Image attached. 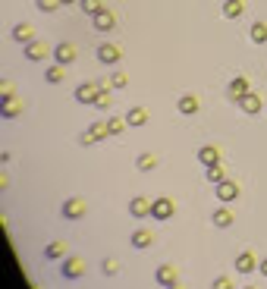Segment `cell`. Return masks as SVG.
Instances as JSON below:
<instances>
[{
    "label": "cell",
    "instance_id": "obj_14",
    "mask_svg": "<svg viewBox=\"0 0 267 289\" xmlns=\"http://www.w3.org/2000/svg\"><path fill=\"white\" fill-rule=\"evenodd\" d=\"M236 104H239V110H242V113H248V116H255V113H261V98H258L255 95V91H248V95H242V98H239L236 101Z\"/></svg>",
    "mask_w": 267,
    "mask_h": 289
},
{
    "label": "cell",
    "instance_id": "obj_17",
    "mask_svg": "<svg viewBox=\"0 0 267 289\" xmlns=\"http://www.w3.org/2000/svg\"><path fill=\"white\" fill-rule=\"evenodd\" d=\"M176 110H179L183 116H195L198 110H201V101H198L195 95H183V98L176 101Z\"/></svg>",
    "mask_w": 267,
    "mask_h": 289
},
{
    "label": "cell",
    "instance_id": "obj_32",
    "mask_svg": "<svg viewBox=\"0 0 267 289\" xmlns=\"http://www.w3.org/2000/svg\"><path fill=\"white\" fill-rule=\"evenodd\" d=\"M107 85H110V88H126V85H129V75L126 72H114V75H110V79H107Z\"/></svg>",
    "mask_w": 267,
    "mask_h": 289
},
{
    "label": "cell",
    "instance_id": "obj_28",
    "mask_svg": "<svg viewBox=\"0 0 267 289\" xmlns=\"http://www.w3.org/2000/svg\"><path fill=\"white\" fill-rule=\"evenodd\" d=\"M135 167H139L142 173H151V170L157 167V157H154V154H148V151H145V154H139V157H135Z\"/></svg>",
    "mask_w": 267,
    "mask_h": 289
},
{
    "label": "cell",
    "instance_id": "obj_19",
    "mask_svg": "<svg viewBox=\"0 0 267 289\" xmlns=\"http://www.w3.org/2000/svg\"><path fill=\"white\" fill-rule=\"evenodd\" d=\"M148 116H151V113H148L145 107H129V110H126V123L132 126V129H142V126L148 123Z\"/></svg>",
    "mask_w": 267,
    "mask_h": 289
},
{
    "label": "cell",
    "instance_id": "obj_10",
    "mask_svg": "<svg viewBox=\"0 0 267 289\" xmlns=\"http://www.w3.org/2000/svg\"><path fill=\"white\" fill-rule=\"evenodd\" d=\"M214 195H217L223 205H229V201H236V198H239V185L232 182V180H223L220 185H214Z\"/></svg>",
    "mask_w": 267,
    "mask_h": 289
},
{
    "label": "cell",
    "instance_id": "obj_34",
    "mask_svg": "<svg viewBox=\"0 0 267 289\" xmlns=\"http://www.w3.org/2000/svg\"><path fill=\"white\" fill-rule=\"evenodd\" d=\"M211 289H236V286H232V280L229 277H214V283H211Z\"/></svg>",
    "mask_w": 267,
    "mask_h": 289
},
{
    "label": "cell",
    "instance_id": "obj_26",
    "mask_svg": "<svg viewBox=\"0 0 267 289\" xmlns=\"http://www.w3.org/2000/svg\"><path fill=\"white\" fill-rule=\"evenodd\" d=\"M248 38H252V44H267V25L264 22H252Z\"/></svg>",
    "mask_w": 267,
    "mask_h": 289
},
{
    "label": "cell",
    "instance_id": "obj_35",
    "mask_svg": "<svg viewBox=\"0 0 267 289\" xmlns=\"http://www.w3.org/2000/svg\"><path fill=\"white\" fill-rule=\"evenodd\" d=\"M107 88H110V85H107ZM107 88H104V91H101V98H98V104H94V107H101V110H107L110 104H114V98H110V91H107Z\"/></svg>",
    "mask_w": 267,
    "mask_h": 289
},
{
    "label": "cell",
    "instance_id": "obj_13",
    "mask_svg": "<svg viewBox=\"0 0 267 289\" xmlns=\"http://www.w3.org/2000/svg\"><path fill=\"white\" fill-rule=\"evenodd\" d=\"M248 91H252V85H248L245 75H236V79L227 85V98H229V101H239L242 95H248Z\"/></svg>",
    "mask_w": 267,
    "mask_h": 289
},
{
    "label": "cell",
    "instance_id": "obj_5",
    "mask_svg": "<svg viewBox=\"0 0 267 289\" xmlns=\"http://www.w3.org/2000/svg\"><path fill=\"white\" fill-rule=\"evenodd\" d=\"M76 57H79V50H76L73 41H60V44L54 47V63H60V66L76 63Z\"/></svg>",
    "mask_w": 267,
    "mask_h": 289
},
{
    "label": "cell",
    "instance_id": "obj_3",
    "mask_svg": "<svg viewBox=\"0 0 267 289\" xmlns=\"http://www.w3.org/2000/svg\"><path fill=\"white\" fill-rule=\"evenodd\" d=\"M151 217L154 220H170V217H176V201L170 198V195H160V198H154V211H151Z\"/></svg>",
    "mask_w": 267,
    "mask_h": 289
},
{
    "label": "cell",
    "instance_id": "obj_6",
    "mask_svg": "<svg viewBox=\"0 0 267 289\" xmlns=\"http://www.w3.org/2000/svg\"><path fill=\"white\" fill-rule=\"evenodd\" d=\"M60 274H63V280H79V277H85V261H82V258H73V254H66Z\"/></svg>",
    "mask_w": 267,
    "mask_h": 289
},
{
    "label": "cell",
    "instance_id": "obj_23",
    "mask_svg": "<svg viewBox=\"0 0 267 289\" xmlns=\"http://www.w3.org/2000/svg\"><path fill=\"white\" fill-rule=\"evenodd\" d=\"M44 258L47 261H63L66 258V242H50V245H44Z\"/></svg>",
    "mask_w": 267,
    "mask_h": 289
},
{
    "label": "cell",
    "instance_id": "obj_20",
    "mask_svg": "<svg viewBox=\"0 0 267 289\" xmlns=\"http://www.w3.org/2000/svg\"><path fill=\"white\" fill-rule=\"evenodd\" d=\"M232 220H236V217L229 214V208H227V205H223V208H217V211L211 214V223L217 226V229H229V226H232Z\"/></svg>",
    "mask_w": 267,
    "mask_h": 289
},
{
    "label": "cell",
    "instance_id": "obj_18",
    "mask_svg": "<svg viewBox=\"0 0 267 289\" xmlns=\"http://www.w3.org/2000/svg\"><path fill=\"white\" fill-rule=\"evenodd\" d=\"M91 22H94V29H98V32H114L116 16H114V13H110L107 6H104V10H101L98 16H91Z\"/></svg>",
    "mask_w": 267,
    "mask_h": 289
},
{
    "label": "cell",
    "instance_id": "obj_27",
    "mask_svg": "<svg viewBox=\"0 0 267 289\" xmlns=\"http://www.w3.org/2000/svg\"><path fill=\"white\" fill-rule=\"evenodd\" d=\"M44 79H47L50 85H60V82L66 79V70H63L60 63H54V66H47V70H44Z\"/></svg>",
    "mask_w": 267,
    "mask_h": 289
},
{
    "label": "cell",
    "instance_id": "obj_9",
    "mask_svg": "<svg viewBox=\"0 0 267 289\" xmlns=\"http://www.w3.org/2000/svg\"><path fill=\"white\" fill-rule=\"evenodd\" d=\"M154 280H157V286L170 289V286H176V283H179V270H176L173 264H160L157 270H154Z\"/></svg>",
    "mask_w": 267,
    "mask_h": 289
},
{
    "label": "cell",
    "instance_id": "obj_22",
    "mask_svg": "<svg viewBox=\"0 0 267 289\" xmlns=\"http://www.w3.org/2000/svg\"><path fill=\"white\" fill-rule=\"evenodd\" d=\"M204 176H208V182H211V185H220L223 180H227V167H223V164L204 167Z\"/></svg>",
    "mask_w": 267,
    "mask_h": 289
},
{
    "label": "cell",
    "instance_id": "obj_33",
    "mask_svg": "<svg viewBox=\"0 0 267 289\" xmlns=\"http://www.w3.org/2000/svg\"><path fill=\"white\" fill-rule=\"evenodd\" d=\"M35 6H38L41 13H57L63 3H60V0H35Z\"/></svg>",
    "mask_w": 267,
    "mask_h": 289
},
{
    "label": "cell",
    "instance_id": "obj_2",
    "mask_svg": "<svg viewBox=\"0 0 267 289\" xmlns=\"http://www.w3.org/2000/svg\"><path fill=\"white\" fill-rule=\"evenodd\" d=\"M85 214H88L85 198H66L63 205H60V217H63V220H82Z\"/></svg>",
    "mask_w": 267,
    "mask_h": 289
},
{
    "label": "cell",
    "instance_id": "obj_1",
    "mask_svg": "<svg viewBox=\"0 0 267 289\" xmlns=\"http://www.w3.org/2000/svg\"><path fill=\"white\" fill-rule=\"evenodd\" d=\"M107 88V82H82L79 88H76V101L79 104H98L101 91Z\"/></svg>",
    "mask_w": 267,
    "mask_h": 289
},
{
    "label": "cell",
    "instance_id": "obj_39",
    "mask_svg": "<svg viewBox=\"0 0 267 289\" xmlns=\"http://www.w3.org/2000/svg\"><path fill=\"white\" fill-rule=\"evenodd\" d=\"M245 289H255V286H245Z\"/></svg>",
    "mask_w": 267,
    "mask_h": 289
},
{
    "label": "cell",
    "instance_id": "obj_11",
    "mask_svg": "<svg viewBox=\"0 0 267 289\" xmlns=\"http://www.w3.org/2000/svg\"><path fill=\"white\" fill-rule=\"evenodd\" d=\"M119 57H123V50H119L116 44H110V41H104V44L98 47V60H101V63H107V66H116V63H119Z\"/></svg>",
    "mask_w": 267,
    "mask_h": 289
},
{
    "label": "cell",
    "instance_id": "obj_12",
    "mask_svg": "<svg viewBox=\"0 0 267 289\" xmlns=\"http://www.w3.org/2000/svg\"><path fill=\"white\" fill-rule=\"evenodd\" d=\"M19 113H22V104L16 101V95L0 98V116H3V120H16Z\"/></svg>",
    "mask_w": 267,
    "mask_h": 289
},
{
    "label": "cell",
    "instance_id": "obj_15",
    "mask_svg": "<svg viewBox=\"0 0 267 289\" xmlns=\"http://www.w3.org/2000/svg\"><path fill=\"white\" fill-rule=\"evenodd\" d=\"M198 164H201V167L220 164V148H217V144H201V148H198Z\"/></svg>",
    "mask_w": 267,
    "mask_h": 289
},
{
    "label": "cell",
    "instance_id": "obj_38",
    "mask_svg": "<svg viewBox=\"0 0 267 289\" xmlns=\"http://www.w3.org/2000/svg\"><path fill=\"white\" fill-rule=\"evenodd\" d=\"M170 289H183V286H179V283H176V286H170Z\"/></svg>",
    "mask_w": 267,
    "mask_h": 289
},
{
    "label": "cell",
    "instance_id": "obj_30",
    "mask_svg": "<svg viewBox=\"0 0 267 289\" xmlns=\"http://www.w3.org/2000/svg\"><path fill=\"white\" fill-rule=\"evenodd\" d=\"M101 274H104V277H116L119 274V261L116 258H104V261H101Z\"/></svg>",
    "mask_w": 267,
    "mask_h": 289
},
{
    "label": "cell",
    "instance_id": "obj_29",
    "mask_svg": "<svg viewBox=\"0 0 267 289\" xmlns=\"http://www.w3.org/2000/svg\"><path fill=\"white\" fill-rule=\"evenodd\" d=\"M79 10L85 16H98L101 10H104V3H101V0H79Z\"/></svg>",
    "mask_w": 267,
    "mask_h": 289
},
{
    "label": "cell",
    "instance_id": "obj_7",
    "mask_svg": "<svg viewBox=\"0 0 267 289\" xmlns=\"http://www.w3.org/2000/svg\"><path fill=\"white\" fill-rule=\"evenodd\" d=\"M232 267H236V274H245L248 277V274H255V270L261 267V261H258L252 252H239L236 261H232Z\"/></svg>",
    "mask_w": 267,
    "mask_h": 289
},
{
    "label": "cell",
    "instance_id": "obj_16",
    "mask_svg": "<svg viewBox=\"0 0 267 289\" xmlns=\"http://www.w3.org/2000/svg\"><path fill=\"white\" fill-rule=\"evenodd\" d=\"M129 245H132V249H139V252L151 249V245H154V233H151V229H135V233L129 236Z\"/></svg>",
    "mask_w": 267,
    "mask_h": 289
},
{
    "label": "cell",
    "instance_id": "obj_36",
    "mask_svg": "<svg viewBox=\"0 0 267 289\" xmlns=\"http://www.w3.org/2000/svg\"><path fill=\"white\" fill-rule=\"evenodd\" d=\"M258 270H261V274H264V277H267V258H264V261H261V267H258Z\"/></svg>",
    "mask_w": 267,
    "mask_h": 289
},
{
    "label": "cell",
    "instance_id": "obj_24",
    "mask_svg": "<svg viewBox=\"0 0 267 289\" xmlns=\"http://www.w3.org/2000/svg\"><path fill=\"white\" fill-rule=\"evenodd\" d=\"M242 13H245L242 0H227V3H223V16H227V19H239Z\"/></svg>",
    "mask_w": 267,
    "mask_h": 289
},
{
    "label": "cell",
    "instance_id": "obj_4",
    "mask_svg": "<svg viewBox=\"0 0 267 289\" xmlns=\"http://www.w3.org/2000/svg\"><path fill=\"white\" fill-rule=\"evenodd\" d=\"M151 211H154V198H145V195H135V198L129 201V217H135V220H145V217H151Z\"/></svg>",
    "mask_w": 267,
    "mask_h": 289
},
{
    "label": "cell",
    "instance_id": "obj_37",
    "mask_svg": "<svg viewBox=\"0 0 267 289\" xmlns=\"http://www.w3.org/2000/svg\"><path fill=\"white\" fill-rule=\"evenodd\" d=\"M60 3H63V6H73V3H79V0H60Z\"/></svg>",
    "mask_w": 267,
    "mask_h": 289
},
{
    "label": "cell",
    "instance_id": "obj_21",
    "mask_svg": "<svg viewBox=\"0 0 267 289\" xmlns=\"http://www.w3.org/2000/svg\"><path fill=\"white\" fill-rule=\"evenodd\" d=\"M13 41H19V44H29V41H35V29H32L29 22L13 25Z\"/></svg>",
    "mask_w": 267,
    "mask_h": 289
},
{
    "label": "cell",
    "instance_id": "obj_31",
    "mask_svg": "<svg viewBox=\"0 0 267 289\" xmlns=\"http://www.w3.org/2000/svg\"><path fill=\"white\" fill-rule=\"evenodd\" d=\"M107 126H110V135H123V129H126V116H110L107 120Z\"/></svg>",
    "mask_w": 267,
    "mask_h": 289
},
{
    "label": "cell",
    "instance_id": "obj_25",
    "mask_svg": "<svg viewBox=\"0 0 267 289\" xmlns=\"http://www.w3.org/2000/svg\"><path fill=\"white\" fill-rule=\"evenodd\" d=\"M88 135H91L94 142H104V139H110V126L98 120V123H91V126H88Z\"/></svg>",
    "mask_w": 267,
    "mask_h": 289
},
{
    "label": "cell",
    "instance_id": "obj_8",
    "mask_svg": "<svg viewBox=\"0 0 267 289\" xmlns=\"http://www.w3.org/2000/svg\"><path fill=\"white\" fill-rule=\"evenodd\" d=\"M25 57H29L32 63H41L44 57H54V50H50L47 41H29V44H25Z\"/></svg>",
    "mask_w": 267,
    "mask_h": 289
}]
</instances>
